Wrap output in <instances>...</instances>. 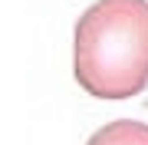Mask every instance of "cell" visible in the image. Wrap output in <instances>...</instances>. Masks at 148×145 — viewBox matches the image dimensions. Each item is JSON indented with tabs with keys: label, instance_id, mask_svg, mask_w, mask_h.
<instances>
[{
	"label": "cell",
	"instance_id": "cell-2",
	"mask_svg": "<svg viewBox=\"0 0 148 145\" xmlns=\"http://www.w3.org/2000/svg\"><path fill=\"white\" fill-rule=\"evenodd\" d=\"M86 145H148V125L138 119H112L95 129Z\"/></svg>",
	"mask_w": 148,
	"mask_h": 145
},
{
	"label": "cell",
	"instance_id": "cell-1",
	"mask_svg": "<svg viewBox=\"0 0 148 145\" xmlns=\"http://www.w3.org/2000/svg\"><path fill=\"white\" fill-rule=\"evenodd\" d=\"M73 76L95 99L148 86V0H95L73 30Z\"/></svg>",
	"mask_w": 148,
	"mask_h": 145
}]
</instances>
